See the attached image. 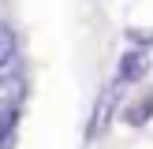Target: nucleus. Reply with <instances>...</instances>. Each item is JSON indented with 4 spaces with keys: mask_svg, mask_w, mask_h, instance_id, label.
Returning a JSON list of instances; mask_svg holds the SVG:
<instances>
[{
    "mask_svg": "<svg viewBox=\"0 0 153 149\" xmlns=\"http://www.w3.org/2000/svg\"><path fill=\"white\" fill-rule=\"evenodd\" d=\"M149 67H153V60H149L146 49H127L123 56H120V63H116V78H112V82L134 86V82H142L149 74Z\"/></svg>",
    "mask_w": 153,
    "mask_h": 149,
    "instance_id": "obj_2",
    "label": "nucleus"
},
{
    "mask_svg": "<svg viewBox=\"0 0 153 149\" xmlns=\"http://www.w3.org/2000/svg\"><path fill=\"white\" fill-rule=\"evenodd\" d=\"M153 119V93L146 89V93H138V97H131L127 104H120V123L123 127H146Z\"/></svg>",
    "mask_w": 153,
    "mask_h": 149,
    "instance_id": "obj_3",
    "label": "nucleus"
},
{
    "mask_svg": "<svg viewBox=\"0 0 153 149\" xmlns=\"http://www.w3.org/2000/svg\"><path fill=\"white\" fill-rule=\"evenodd\" d=\"M127 41H131V49H146V52H149V45H153V30L131 26V30H127Z\"/></svg>",
    "mask_w": 153,
    "mask_h": 149,
    "instance_id": "obj_4",
    "label": "nucleus"
},
{
    "mask_svg": "<svg viewBox=\"0 0 153 149\" xmlns=\"http://www.w3.org/2000/svg\"><path fill=\"white\" fill-rule=\"evenodd\" d=\"M120 82H108V86L97 93L94 101V112H90V123H86V142H97L105 131H108V123L116 119V108H120Z\"/></svg>",
    "mask_w": 153,
    "mask_h": 149,
    "instance_id": "obj_1",
    "label": "nucleus"
}]
</instances>
